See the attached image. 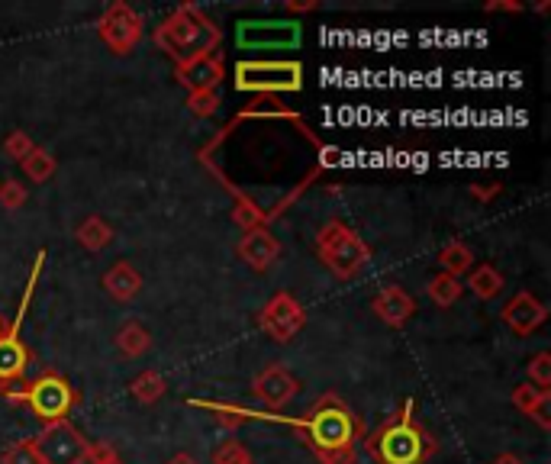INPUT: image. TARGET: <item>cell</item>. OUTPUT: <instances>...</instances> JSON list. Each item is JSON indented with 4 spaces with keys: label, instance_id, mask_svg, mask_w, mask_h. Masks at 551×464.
Masks as SVG:
<instances>
[{
    "label": "cell",
    "instance_id": "cell-30",
    "mask_svg": "<svg viewBox=\"0 0 551 464\" xmlns=\"http://www.w3.org/2000/svg\"><path fill=\"white\" fill-rule=\"evenodd\" d=\"M33 149H36V142L29 139V133H23V129H17V133H10L4 139V152H7V158H13V162H23Z\"/></svg>",
    "mask_w": 551,
    "mask_h": 464
},
{
    "label": "cell",
    "instance_id": "cell-37",
    "mask_svg": "<svg viewBox=\"0 0 551 464\" xmlns=\"http://www.w3.org/2000/svg\"><path fill=\"white\" fill-rule=\"evenodd\" d=\"M4 326H7V319H4V316H0V332H4Z\"/></svg>",
    "mask_w": 551,
    "mask_h": 464
},
{
    "label": "cell",
    "instance_id": "cell-12",
    "mask_svg": "<svg viewBox=\"0 0 551 464\" xmlns=\"http://www.w3.org/2000/svg\"><path fill=\"white\" fill-rule=\"evenodd\" d=\"M500 319L516 332V336L526 339V336H532V332H539L545 326L548 310H545V303L532 294V290H519V294H513L510 300H506V307L500 310Z\"/></svg>",
    "mask_w": 551,
    "mask_h": 464
},
{
    "label": "cell",
    "instance_id": "cell-2",
    "mask_svg": "<svg viewBox=\"0 0 551 464\" xmlns=\"http://www.w3.org/2000/svg\"><path fill=\"white\" fill-rule=\"evenodd\" d=\"M416 403L403 400L377 429L365 432V452L374 464H429L439 452V439L416 419Z\"/></svg>",
    "mask_w": 551,
    "mask_h": 464
},
{
    "label": "cell",
    "instance_id": "cell-36",
    "mask_svg": "<svg viewBox=\"0 0 551 464\" xmlns=\"http://www.w3.org/2000/svg\"><path fill=\"white\" fill-rule=\"evenodd\" d=\"M490 464H526L519 455H513V452H506V455H500V458H493Z\"/></svg>",
    "mask_w": 551,
    "mask_h": 464
},
{
    "label": "cell",
    "instance_id": "cell-13",
    "mask_svg": "<svg viewBox=\"0 0 551 464\" xmlns=\"http://www.w3.org/2000/svg\"><path fill=\"white\" fill-rule=\"evenodd\" d=\"M223 78H226L223 52L194 58V62H187V65H174V81H178L181 87H187V94L191 91H220Z\"/></svg>",
    "mask_w": 551,
    "mask_h": 464
},
{
    "label": "cell",
    "instance_id": "cell-3",
    "mask_svg": "<svg viewBox=\"0 0 551 464\" xmlns=\"http://www.w3.org/2000/svg\"><path fill=\"white\" fill-rule=\"evenodd\" d=\"M155 46L162 49L174 65H187L194 58L213 55L220 52L223 42V29L213 17L203 13V7L197 4H181L174 7L168 17L155 26Z\"/></svg>",
    "mask_w": 551,
    "mask_h": 464
},
{
    "label": "cell",
    "instance_id": "cell-14",
    "mask_svg": "<svg viewBox=\"0 0 551 464\" xmlns=\"http://www.w3.org/2000/svg\"><path fill=\"white\" fill-rule=\"evenodd\" d=\"M371 310L384 326L403 329L416 313V300L410 297V290H403L400 284H384L377 290V297L371 300Z\"/></svg>",
    "mask_w": 551,
    "mask_h": 464
},
{
    "label": "cell",
    "instance_id": "cell-24",
    "mask_svg": "<svg viewBox=\"0 0 551 464\" xmlns=\"http://www.w3.org/2000/svg\"><path fill=\"white\" fill-rule=\"evenodd\" d=\"M26 181H36V184H46L52 174H55V155L49 149H42V145H36L33 152H29L23 162H20Z\"/></svg>",
    "mask_w": 551,
    "mask_h": 464
},
{
    "label": "cell",
    "instance_id": "cell-16",
    "mask_svg": "<svg viewBox=\"0 0 551 464\" xmlns=\"http://www.w3.org/2000/svg\"><path fill=\"white\" fill-rule=\"evenodd\" d=\"M510 400H513L516 410L522 416H529L542 432L551 429V390H539V387H532V384H519L513 390Z\"/></svg>",
    "mask_w": 551,
    "mask_h": 464
},
{
    "label": "cell",
    "instance_id": "cell-32",
    "mask_svg": "<svg viewBox=\"0 0 551 464\" xmlns=\"http://www.w3.org/2000/svg\"><path fill=\"white\" fill-rule=\"evenodd\" d=\"M468 191H471V197L477 200V203H490L493 197H497V194H503V184L500 181H493V184H471L468 187Z\"/></svg>",
    "mask_w": 551,
    "mask_h": 464
},
{
    "label": "cell",
    "instance_id": "cell-4",
    "mask_svg": "<svg viewBox=\"0 0 551 464\" xmlns=\"http://www.w3.org/2000/svg\"><path fill=\"white\" fill-rule=\"evenodd\" d=\"M0 397L23 406V410L33 413L42 426L62 423V419H68L81 403L78 387L71 384L65 374H58L55 368H46L39 377H33V381L0 387Z\"/></svg>",
    "mask_w": 551,
    "mask_h": 464
},
{
    "label": "cell",
    "instance_id": "cell-29",
    "mask_svg": "<svg viewBox=\"0 0 551 464\" xmlns=\"http://www.w3.org/2000/svg\"><path fill=\"white\" fill-rule=\"evenodd\" d=\"M529 384L539 387V390L551 387V355L548 352L532 355V361H529Z\"/></svg>",
    "mask_w": 551,
    "mask_h": 464
},
{
    "label": "cell",
    "instance_id": "cell-8",
    "mask_svg": "<svg viewBox=\"0 0 551 464\" xmlns=\"http://www.w3.org/2000/svg\"><path fill=\"white\" fill-rule=\"evenodd\" d=\"M33 448L39 464H84L91 442L84 439V432L78 426L62 419V423L42 426V432L33 435Z\"/></svg>",
    "mask_w": 551,
    "mask_h": 464
},
{
    "label": "cell",
    "instance_id": "cell-15",
    "mask_svg": "<svg viewBox=\"0 0 551 464\" xmlns=\"http://www.w3.org/2000/svg\"><path fill=\"white\" fill-rule=\"evenodd\" d=\"M236 255L249 265L252 271H268L274 261L281 258V242L278 236L268 229V226H261V229H249V232H242V239L236 245Z\"/></svg>",
    "mask_w": 551,
    "mask_h": 464
},
{
    "label": "cell",
    "instance_id": "cell-25",
    "mask_svg": "<svg viewBox=\"0 0 551 464\" xmlns=\"http://www.w3.org/2000/svg\"><path fill=\"white\" fill-rule=\"evenodd\" d=\"M210 461H213V464H255L252 452H249V448H245L239 439H226V442L216 445L213 455H210Z\"/></svg>",
    "mask_w": 551,
    "mask_h": 464
},
{
    "label": "cell",
    "instance_id": "cell-11",
    "mask_svg": "<svg viewBox=\"0 0 551 464\" xmlns=\"http://www.w3.org/2000/svg\"><path fill=\"white\" fill-rule=\"evenodd\" d=\"M252 394L268 410H284L300 394V381L284 365H268L252 377Z\"/></svg>",
    "mask_w": 551,
    "mask_h": 464
},
{
    "label": "cell",
    "instance_id": "cell-33",
    "mask_svg": "<svg viewBox=\"0 0 551 464\" xmlns=\"http://www.w3.org/2000/svg\"><path fill=\"white\" fill-rule=\"evenodd\" d=\"M484 10L487 13H522L526 4H522V0H487Z\"/></svg>",
    "mask_w": 551,
    "mask_h": 464
},
{
    "label": "cell",
    "instance_id": "cell-19",
    "mask_svg": "<svg viewBox=\"0 0 551 464\" xmlns=\"http://www.w3.org/2000/svg\"><path fill=\"white\" fill-rule=\"evenodd\" d=\"M464 290H471V294L477 300H493V297H500V290L506 287L503 281V274L493 268V265H474L468 274H464Z\"/></svg>",
    "mask_w": 551,
    "mask_h": 464
},
{
    "label": "cell",
    "instance_id": "cell-17",
    "mask_svg": "<svg viewBox=\"0 0 551 464\" xmlns=\"http://www.w3.org/2000/svg\"><path fill=\"white\" fill-rule=\"evenodd\" d=\"M104 290H107V297H113L116 303H129V300H136L139 297V290H142V274L129 265V261H116L113 268H107L104 274Z\"/></svg>",
    "mask_w": 551,
    "mask_h": 464
},
{
    "label": "cell",
    "instance_id": "cell-20",
    "mask_svg": "<svg viewBox=\"0 0 551 464\" xmlns=\"http://www.w3.org/2000/svg\"><path fill=\"white\" fill-rule=\"evenodd\" d=\"M75 239H78V245L84 252H104L107 245L113 242V226L104 220V216H97V213H91L87 220H81L78 223V229H75Z\"/></svg>",
    "mask_w": 551,
    "mask_h": 464
},
{
    "label": "cell",
    "instance_id": "cell-5",
    "mask_svg": "<svg viewBox=\"0 0 551 464\" xmlns=\"http://www.w3.org/2000/svg\"><path fill=\"white\" fill-rule=\"evenodd\" d=\"M316 255L339 281H355L371 261V245L342 220H326L316 232Z\"/></svg>",
    "mask_w": 551,
    "mask_h": 464
},
{
    "label": "cell",
    "instance_id": "cell-9",
    "mask_svg": "<svg viewBox=\"0 0 551 464\" xmlns=\"http://www.w3.org/2000/svg\"><path fill=\"white\" fill-rule=\"evenodd\" d=\"M142 33H145V20L129 4H123V0H113V4L97 17V36L113 55L136 52V46L142 42Z\"/></svg>",
    "mask_w": 551,
    "mask_h": 464
},
{
    "label": "cell",
    "instance_id": "cell-1",
    "mask_svg": "<svg viewBox=\"0 0 551 464\" xmlns=\"http://www.w3.org/2000/svg\"><path fill=\"white\" fill-rule=\"evenodd\" d=\"M255 419L284 423L300 432L303 445L310 448L319 464H358V445L365 439V419L339 394H323L303 416H278V413H255Z\"/></svg>",
    "mask_w": 551,
    "mask_h": 464
},
{
    "label": "cell",
    "instance_id": "cell-18",
    "mask_svg": "<svg viewBox=\"0 0 551 464\" xmlns=\"http://www.w3.org/2000/svg\"><path fill=\"white\" fill-rule=\"evenodd\" d=\"M113 345L123 358H142L152 348V332L145 329L139 319H126V323L116 329Z\"/></svg>",
    "mask_w": 551,
    "mask_h": 464
},
{
    "label": "cell",
    "instance_id": "cell-22",
    "mask_svg": "<svg viewBox=\"0 0 551 464\" xmlns=\"http://www.w3.org/2000/svg\"><path fill=\"white\" fill-rule=\"evenodd\" d=\"M129 390H133V397L145 406H155L158 400L165 397V390H168V381L162 377V371H155V368H145L133 377V384H129Z\"/></svg>",
    "mask_w": 551,
    "mask_h": 464
},
{
    "label": "cell",
    "instance_id": "cell-28",
    "mask_svg": "<svg viewBox=\"0 0 551 464\" xmlns=\"http://www.w3.org/2000/svg\"><path fill=\"white\" fill-rule=\"evenodd\" d=\"M0 464H39L33 439H20L0 452Z\"/></svg>",
    "mask_w": 551,
    "mask_h": 464
},
{
    "label": "cell",
    "instance_id": "cell-35",
    "mask_svg": "<svg viewBox=\"0 0 551 464\" xmlns=\"http://www.w3.org/2000/svg\"><path fill=\"white\" fill-rule=\"evenodd\" d=\"M165 464H200V461H197V458H194L191 452H178V455H171V458H168Z\"/></svg>",
    "mask_w": 551,
    "mask_h": 464
},
{
    "label": "cell",
    "instance_id": "cell-10",
    "mask_svg": "<svg viewBox=\"0 0 551 464\" xmlns=\"http://www.w3.org/2000/svg\"><path fill=\"white\" fill-rule=\"evenodd\" d=\"M303 326H307V310H303V303L294 294H287V290H278V294L258 310V329L278 345L297 339Z\"/></svg>",
    "mask_w": 551,
    "mask_h": 464
},
{
    "label": "cell",
    "instance_id": "cell-27",
    "mask_svg": "<svg viewBox=\"0 0 551 464\" xmlns=\"http://www.w3.org/2000/svg\"><path fill=\"white\" fill-rule=\"evenodd\" d=\"M26 200H29V191H26V187L17 178L0 181V207H4L7 213L26 207Z\"/></svg>",
    "mask_w": 551,
    "mask_h": 464
},
{
    "label": "cell",
    "instance_id": "cell-34",
    "mask_svg": "<svg viewBox=\"0 0 551 464\" xmlns=\"http://www.w3.org/2000/svg\"><path fill=\"white\" fill-rule=\"evenodd\" d=\"M319 4L316 0H287V10L290 13H310V10H316Z\"/></svg>",
    "mask_w": 551,
    "mask_h": 464
},
{
    "label": "cell",
    "instance_id": "cell-23",
    "mask_svg": "<svg viewBox=\"0 0 551 464\" xmlns=\"http://www.w3.org/2000/svg\"><path fill=\"white\" fill-rule=\"evenodd\" d=\"M426 294H429V300L435 303V307H442V310H448L452 303H458L461 300V294H464V284L458 281V278H452V274H432L429 278V284H426Z\"/></svg>",
    "mask_w": 551,
    "mask_h": 464
},
{
    "label": "cell",
    "instance_id": "cell-21",
    "mask_svg": "<svg viewBox=\"0 0 551 464\" xmlns=\"http://www.w3.org/2000/svg\"><path fill=\"white\" fill-rule=\"evenodd\" d=\"M439 265H442V274H452V278H464L471 268H474V252L464 245L461 239H452L448 245H442L439 252Z\"/></svg>",
    "mask_w": 551,
    "mask_h": 464
},
{
    "label": "cell",
    "instance_id": "cell-7",
    "mask_svg": "<svg viewBox=\"0 0 551 464\" xmlns=\"http://www.w3.org/2000/svg\"><path fill=\"white\" fill-rule=\"evenodd\" d=\"M239 94H261V97H274V94H290L303 87V65L300 62H261V58H245L236 65V78H232Z\"/></svg>",
    "mask_w": 551,
    "mask_h": 464
},
{
    "label": "cell",
    "instance_id": "cell-31",
    "mask_svg": "<svg viewBox=\"0 0 551 464\" xmlns=\"http://www.w3.org/2000/svg\"><path fill=\"white\" fill-rule=\"evenodd\" d=\"M84 464H126V461L120 458V452H116L110 442H91Z\"/></svg>",
    "mask_w": 551,
    "mask_h": 464
},
{
    "label": "cell",
    "instance_id": "cell-26",
    "mask_svg": "<svg viewBox=\"0 0 551 464\" xmlns=\"http://www.w3.org/2000/svg\"><path fill=\"white\" fill-rule=\"evenodd\" d=\"M223 97L220 91H191L187 94V110H191L197 120H207V116H213L216 110H220Z\"/></svg>",
    "mask_w": 551,
    "mask_h": 464
},
{
    "label": "cell",
    "instance_id": "cell-6",
    "mask_svg": "<svg viewBox=\"0 0 551 464\" xmlns=\"http://www.w3.org/2000/svg\"><path fill=\"white\" fill-rule=\"evenodd\" d=\"M42 268H46V252L36 255L33 271H29V281H26V290H23V297H20L17 316H13V323H7L4 332H0V387H13V384L26 381V368H29V361H33V352L26 348L20 329H23V319H26L29 303H33V294H36V284H39Z\"/></svg>",
    "mask_w": 551,
    "mask_h": 464
}]
</instances>
